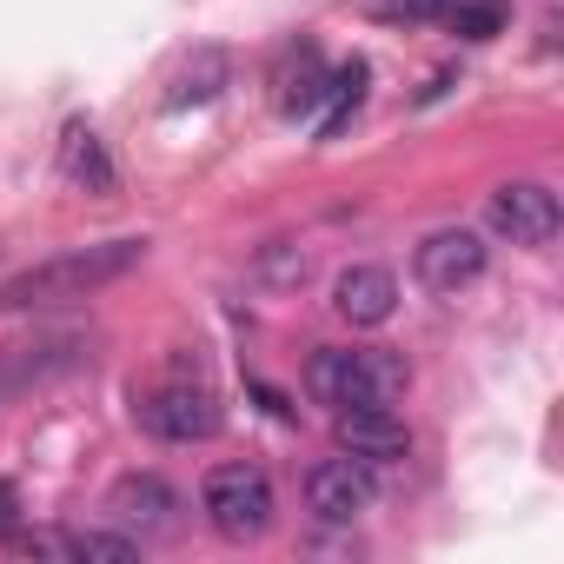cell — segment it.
Segmentation results:
<instances>
[{"mask_svg": "<svg viewBox=\"0 0 564 564\" xmlns=\"http://www.w3.org/2000/svg\"><path fill=\"white\" fill-rule=\"evenodd\" d=\"M147 252H153V239H100V246H74L61 259H41L0 286V313H54V306L94 300L100 286L127 279Z\"/></svg>", "mask_w": 564, "mask_h": 564, "instance_id": "obj_1", "label": "cell"}, {"mask_svg": "<svg viewBox=\"0 0 564 564\" xmlns=\"http://www.w3.org/2000/svg\"><path fill=\"white\" fill-rule=\"evenodd\" d=\"M412 386V366L386 346H319L313 366H306V392L333 412H352V405H392L399 392Z\"/></svg>", "mask_w": 564, "mask_h": 564, "instance_id": "obj_2", "label": "cell"}, {"mask_svg": "<svg viewBox=\"0 0 564 564\" xmlns=\"http://www.w3.org/2000/svg\"><path fill=\"white\" fill-rule=\"evenodd\" d=\"M199 511L226 544H252V538L272 531L279 498H272V478L259 465H213L206 485H199Z\"/></svg>", "mask_w": 564, "mask_h": 564, "instance_id": "obj_3", "label": "cell"}, {"mask_svg": "<svg viewBox=\"0 0 564 564\" xmlns=\"http://www.w3.org/2000/svg\"><path fill=\"white\" fill-rule=\"evenodd\" d=\"M485 226L498 239H511V246H551L557 226H564V206H557V193L544 180H505L485 199Z\"/></svg>", "mask_w": 564, "mask_h": 564, "instance_id": "obj_4", "label": "cell"}, {"mask_svg": "<svg viewBox=\"0 0 564 564\" xmlns=\"http://www.w3.org/2000/svg\"><path fill=\"white\" fill-rule=\"evenodd\" d=\"M140 425H147L160 445H206V438H219L226 412H219V399H213L206 386L173 379V386H160V392L140 399Z\"/></svg>", "mask_w": 564, "mask_h": 564, "instance_id": "obj_5", "label": "cell"}, {"mask_svg": "<svg viewBox=\"0 0 564 564\" xmlns=\"http://www.w3.org/2000/svg\"><path fill=\"white\" fill-rule=\"evenodd\" d=\"M80 366H94V346L74 339V333L67 339H34V346H8L0 352V405H14V399L41 392V386L80 372Z\"/></svg>", "mask_w": 564, "mask_h": 564, "instance_id": "obj_6", "label": "cell"}, {"mask_svg": "<svg viewBox=\"0 0 564 564\" xmlns=\"http://www.w3.org/2000/svg\"><path fill=\"white\" fill-rule=\"evenodd\" d=\"M372 498H379V478H372V465L352 458V452L319 458V465L306 471V511H313L319 524H352L359 511H372Z\"/></svg>", "mask_w": 564, "mask_h": 564, "instance_id": "obj_7", "label": "cell"}, {"mask_svg": "<svg viewBox=\"0 0 564 564\" xmlns=\"http://www.w3.org/2000/svg\"><path fill=\"white\" fill-rule=\"evenodd\" d=\"M485 259L491 252H485V239L471 226H445V232L419 239L412 272H419L425 293H465V286H478V279H485Z\"/></svg>", "mask_w": 564, "mask_h": 564, "instance_id": "obj_8", "label": "cell"}, {"mask_svg": "<svg viewBox=\"0 0 564 564\" xmlns=\"http://www.w3.org/2000/svg\"><path fill=\"white\" fill-rule=\"evenodd\" d=\"M333 438H339V452H352L366 465H399L412 452V425L392 405H352V412H339Z\"/></svg>", "mask_w": 564, "mask_h": 564, "instance_id": "obj_9", "label": "cell"}, {"mask_svg": "<svg viewBox=\"0 0 564 564\" xmlns=\"http://www.w3.org/2000/svg\"><path fill=\"white\" fill-rule=\"evenodd\" d=\"M107 511L147 544V538H160V531H173L180 524V491L160 478V471H127L113 491H107Z\"/></svg>", "mask_w": 564, "mask_h": 564, "instance_id": "obj_10", "label": "cell"}, {"mask_svg": "<svg viewBox=\"0 0 564 564\" xmlns=\"http://www.w3.org/2000/svg\"><path fill=\"white\" fill-rule=\"evenodd\" d=\"M333 313H339L346 326H359V333L386 326V319L399 313V279H392L386 265H346V272L333 279Z\"/></svg>", "mask_w": 564, "mask_h": 564, "instance_id": "obj_11", "label": "cell"}, {"mask_svg": "<svg viewBox=\"0 0 564 564\" xmlns=\"http://www.w3.org/2000/svg\"><path fill=\"white\" fill-rule=\"evenodd\" d=\"M326 61H319V47L313 41H300V47H286V61H279V74H272V100H279V113L286 120H313L319 107H326Z\"/></svg>", "mask_w": 564, "mask_h": 564, "instance_id": "obj_12", "label": "cell"}, {"mask_svg": "<svg viewBox=\"0 0 564 564\" xmlns=\"http://www.w3.org/2000/svg\"><path fill=\"white\" fill-rule=\"evenodd\" d=\"M61 173L80 186V193H120V166H113V153H107V140L87 127V120H67V133H61Z\"/></svg>", "mask_w": 564, "mask_h": 564, "instance_id": "obj_13", "label": "cell"}, {"mask_svg": "<svg viewBox=\"0 0 564 564\" xmlns=\"http://www.w3.org/2000/svg\"><path fill=\"white\" fill-rule=\"evenodd\" d=\"M226 87H232V61H226V47H193V54L180 61V74H173V87H166V113L213 107Z\"/></svg>", "mask_w": 564, "mask_h": 564, "instance_id": "obj_14", "label": "cell"}, {"mask_svg": "<svg viewBox=\"0 0 564 564\" xmlns=\"http://www.w3.org/2000/svg\"><path fill=\"white\" fill-rule=\"evenodd\" d=\"M359 100H366V61H346L333 80H326V113H319V140H339L346 133V120L359 113Z\"/></svg>", "mask_w": 564, "mask_h": 564, "instance_id": "obj_15", "label": "cell"}, {"mask_svg": "<svg viewBox=\"0 0 564 564\" xmlns=\"http://www.w3.org/2000/svg\"><path fill=\"white\" fill-rule=\"evenodd\" d=\"M445 28L458 41H491V34H505V0H458L445 14Z\"/></svg>", "mask_w": 564, "mask_h": 564, "instance_id": "obj_16", "label": "cell"}, {"mask_svg": "<svg viewBox=\"0 0 564 564\" xmlns=\"http://www.w3.org/2000/svg\"><path fill=\"white\" fill-rule=\"evenodd\" d=\"M265 279H272V286H300V279H306V252L286 246V239H272V252H265Z\"/></svg>", "mask_w": 564, "mask_h": 564, "instance_id": "obj_17", "label": "cell"}, {"mask_svg": "<svg viewBox=\"0 0 564 564\" xmlns=\"http://www.w3.org/2000/svg\"><path fill=\"white\" fill-rule=\"evenodd\" d=\"M379 14H386V21H438L445 0H386Z\"/></svg>", "mask_w": 564, "mask_h": 564, "instance_id": "obj_18", "label": "cell"}, {"mask_svg": "<svg viewBox=\"0 0 564 564\" xmlns=\"http://www.w3.org/2000/svg\"><path fill=\"white\" fill-rule=\"evenodd\" d=\"M21 531V498H14V485H0V538H14Z\"/></svg>", "mask_w": 564, "mask_h": 564, "instance_id": "obj_19", "label": "cell"}]
</instances>
